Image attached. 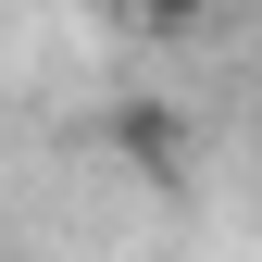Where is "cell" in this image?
I'll return each mask as SVG.
<instances>
[{
    "label": "cell",
    "mask_w": 262,
    "mask_h": 262,
    "mask_svg": "<svg viewBox=\"0 0 262 262\" xmlns=\"http://www.w3.org/2000/svg\"><path fill=\"white\" fill-rule=\"evenodd\" d=\"M125 13H138V25H150V38H187V25H200V13H212V0H125Z\"/></svg>",
    "instance_id": "6da1fadb"
}]
</instances>
